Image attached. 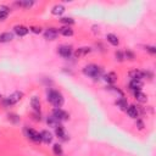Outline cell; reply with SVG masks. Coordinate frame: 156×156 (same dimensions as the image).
<instances>
[{
  "mask_svg": "<svg viewBox=\"0 0 156 156\" xmlns=\"http://www.w3.org/2000/svg\"><path fill=\"white\" fill-rule=\"evenodd\" d=\"M48 100H49V102H50L52 106H55L56 108H60V107L63 105V96H62V94H61L60 91H57V90H50V91L48 93Z\"/></svg>",
  "mask_w": 156,
  "mask_h": 156,
  "instance_id": "6da1fadb",
  "label": "cell"
},
{
  "mask_svg": "<svg viewBox=\"0 0 156 156\" xmlns=\"http://www.w3.org/2000/svg\"><path fill=\"white\" fill-rule=\"evenodd\" d=\"M83 72H84V74H87L88 77H91V78H99L101 74H102V68L101 67H99V66H96V65H88V66H85L84 68H83Z\"/></svg>",
  "mask_w": 156,
  "mask_h": 156,
  "instance_id": "7a4b0ae2",
  "label": "cell"
},
{
  "mask_svg": "<svg viewBox=\"0 0 156 156\" xmlns=\"http://www.w3.org/2000/svg\"><path fill=\"white\" fill-rule=\"evenodd\" d=\"M22 95H23L22 93H20V91H15L12 95H10L9 98H6V99L4 100V104H5V105H13V104H16L17 101L21 100Z\"/></svg>",
  "mask_w": 156,
  "mask_h": 156,
  "instance_id": "3957f363",
  "label": "cell"
},
{
  "mask_svg": "<svg viewBox=\"0 0 156 156\" xmlns=\"http://www.w3.org/2000/svg\"><path fill=\"white\" fill-rule=\"evenodd\" d=\"M26 134H27V136H28L30 140H33V141H35V143L41 141L40 133H38L37 130H34V129H32V128H27V129H26Z\"/></svg>",
  "mask_w": 156,
  "mask_h": 156,
  "instance_id": "277c9868",
  "label": "cell"
},
{
  "mask_svg": "<svg viewBox=\"0 0 156 156\" xmlns=\"http://www.w3.org/2000/svg\"><path fill=\"white\" fill-rule=\"evenodd\" d=\"M52 116H54L58 122L65 121V119H67V118H68V115H67L63 110H61V108H55V110L52 111Z\"/></svg>",
  "mask_w": 156,
  "mask_h": 156,
  "instance_id": "5b68a950",
  "label": "cell"
},
{
  "mask_svg": "<svg viewBox=\"0 0 156 156\" xmlns=\"http://www.w3.org/2000/svg\"><path fill=\"white\" fill-rule=\"evenodd\" d=\"M58 54L65 57V58H68L71 55H72V48L69 45H61L58 48Z\"/></svg>",
  "mask_w": 156,
  "mask_h": 156,
  "instance_id": "8992f818",
  "label": "cell"
},
{
  "mask_svg": "<svg viewBox=\"0 0 156 156\" xmlns=\"http://www.w3.org/2000/svg\"><path fill=\"white\" fill-rule=\"evenodd\" d=\"M57 34H58V30L56 28H48L44 33L45 39H48V40H54L57 37Z\"/></svg>",
  "mask_w": 156,
  "mask_h": 156,
  "instance_id": "52a82bcc",
  "label": "cell"
},
{
  "mask_svg": "<svg viewBox=\"0 0 156 156\" xmlns=\"http://www.w3.org/2000/svg\"><path fill=\"white\" fill-rule=\"evenodd\" d=\"M126 111H127L128 116H129V117H132V118H136V117L139 116V111H138V108H136L134 105L128 106V107L126 108Z\"/></svg>",
  "mask_w": 156,
  "mask_h": 156,
  "instance_id": "ba28073f",
  "label": "cell"
},
{
  "mask_svg": "<svg viewBox=\"0 0 156 156\" xmlns=\"http://www.w3.org/2000/svg\"><path fill=\"white\" fill-rule=\"evenodd\" d=\"M28 32H29V28H27V27H24V26H16V27H15V33H16L17 35H20V37L26 35Z\"/></svg>",
  "mask_w": 156,
  "mask_h": 156,
  "instance_id": "9c48e42d",
  "label": "cell"
},
{
  "mask_svg": "<svg viewBox=\"0 0 156 156\" xmlns=\"http://www.w3.org/2000/svg\"><path fill=\"white\" fill-rule=\"evenodd\" d=\"M13 39V34L10 32H4L0 34V43H7Z\"/></svg>",
  "mask_w": 156,
  "mask_h": 156,
  "instance_id": "30bf717a",
  "label": "cell"
},
{
  "mask_svg": "<svg viewBox=\"0 0 156 156\" xmlns=\"http://www.w3.org/2000/svg\"><path fill=\"white\" fill-rule=\"evenodd\" d=\"M141 85H143L141 80H138V79H132V80H130V83H129V87H130V89H132V90H134V91H138V90H140Z\"/></svg>",
  "mask_w": 156,
  "mask_h": 156,
  "instance_id": "8fae6325",
  "label": "cell"
},
{
  "mask_svg": "<svg viewBox=\"0 0 156 156\" xmlns=\"http://www.w3.org/2000/svg\"><path fill=\"white\" fill-rule=\"evenodd\" d=\"M58 32H60L62 35H65V37H71V35H73V29H72L69 26H65V27L60 28Z\"/></svg>",
  "mask_w": 156,
  "mask_h": 156,
  "instance_id": "7c38bea8",
  "label": "cell"
},
{
  "mask_svg": "<svg viewBox=\"0 0 156 156\" xmlns=\"http://www.w3.org/2000/svg\"><path fill=\"white\" fill-rule=\"evenodd\" d=\"M40 136H41V140L45 141V143H51V141H52V135H51V133L48 132V130H43V132L40 133Z\"/></svg>",
  "mask_w": 156,
  "mask_h": 156,
  "instance_id": "4fadbf2b",
  "label": "cell"
},
{
  "mask_svg": "<svg viewBox=\"0 0 156 156\" xmlns=\"http://www.w3.org/2000/svg\"><path fill=\"white\" fill-rule=\"evenodd\" d=\"M51 12H52V15H55V16L62 15V13L65 12V7H63V5H55V6L52 7Z\"/></svg>",
  "mask_w": 156,
  "mask_h": 156,
  "instance_id": "5bb4252c",
  "label": "cell"
},
{
  "mask_svg": "<svg viewBox=\"0 0 156 156\" xmlns=\"http://www.w3.org/2000/svg\"><path fill=\"white\" fill-rule=\"evenodd\" d=\"M106 39H107V41H108L110 44H112V45H115V46H117L118 43H119L117 35H115V34H107V35H106Z\"/></svg>",
  "mask_w": 156,
  "mask_h": 156,
  "instance_id": "9a60e30c",
  "label": "cell"
},
{
  "mask_svg": "<svg viewBox=\"0 0 156 156\" xmlns=\"http://www.w3.org/2000/svg\"><path fill=\"white\" fill-rule=\"evenodd\" d=\"M55 129H56V135H57V136H60V138H61V139H63V140H66V139H67V135H66L65 129H63V127H62V126H60V124H58Z\"/></svg>",
  "mask_w": 156,
  "mask_h": 156,
  "instance_id": "2e32d148",
  "label": "cell"
},
{
  "mask_svg": "<svg viewBox=\"0 0 156 156\" xmlns=\"http://www.w3.org/2000/svg\"><path fill=\"white\" fill-rule=\"evenodd\" d=\"M134 95H135L136 100H138V101H140V102H145V101L147 100L146 95H145L144 93H141L140 90H138V91H134Z\"/></svg>",
  "mask_w": 156,
  "mask_h": 156,
  "instance_id": "e0dca14e",
  "label": "cell"
},
{
  "mask_svg": "<svg viewBox=\"0 0 156 156\" xmlns=\"http://www.w3.org/2000/svg\"><path fill=\"white\" fill-rule=\"evenodd\" d=\"M30 104H32V107L35 110V111H39L40 110V101L37 96H33L32 100H30Z\"/></svg>",
  "mask_w": 156,
  "mask_h": 156,
  "instance_id": "ac0fdd59",
  "label": "cell"
},
{
  "mask_svg": "<svg viewBox=\"0 0 156 156\" xmlns=\"http://www.w3.org/2000/svg\"><path fill=\"white\" fill-rule=\"evenodd\" d=\"M130 77H132V79L141 80V78L144 77V72H141V71H133V72H130Z\"/></svg>",
  "mask_w": 156,
  "mask_h": 156,
  "instance_id": "d6986e66",
  "label": "cell"
},
{
  "mask_svg": "<svg viewBox=\"0 0 156 156\" xmlns=\"http://www.w3.org/2000/svg\"><path fill=\"white\" fill-rule=\"evenodd\" d=\"M116 78H117V77H116V74H115L113 72H110V73H107V74L105 76V80H106L107 83H111V84L116 82Z\"/></svg>",
  "mask_w": 156,
  "mask_h": 156,
  "instance_id": "ffe728a7",
  "label": "cell"
},
{
  "mask_svg": "<svg viewBox=\"0 0 156 156\" xmlns=\"http://www.w3.org/2000/svg\"><path fill=\"white\" fill-rule=\"evenodd\" d=\"M52 151H54V154L56 156H62V154H63V150H62L61 145H58V144H55L52 146Z\"/></svg>",
  "mask_w": 156,
  "mask_h": 156,
  "instance_id": "44dd1931",
  "label": "cell"
},
{
  "mask_svg": "<svg viewBox=\"0 0 156 156\" xmlns=\"http://www.w3.org/2000/svg\"><path fill=\"white\" fill-rule=\"evenodd\" d=\"M58 121L54 117V116H50V117H48V124L49 126H51V127H54V128H56L57 126H58Z\"/></svg>",
  "mask_w": 156,
  "mask_h": 156,
  "instance_id": "7402d4cb",
  "label": "cell"
},
{
  "mask_svg": "<svg viewBox=\"0 0 156 156\" xmlns=\"http://www.w3.org/2000/svg\"><path fill=\"white\" fill-rule=\"evenodd\" d=\"M116 104H117V106H118L121 110H126V108H127V101H126V99H123V98L118 99V100L116 101Z\"/></svg>",
  "mask_w": 156,
  "mask_h": 156,
  "instance_id": "603a6c76",
  "label": "cell"
},
{
  "mask_svg": "<svg viewBox=\"0 0 156 156\" xmlns=\"http://www.w3.org/2000/svg\"><path fill=\"white\" fill-rule=\"evenodd\" d=\"M89 51H90V48H80V49H78V50H77L76 55H77V56H82V55L88 54Z\"/></svg>",
  "mask_w": 156,
  "mask_h": 156,
  "instance_id": "cb8c5ba5",
  "label": "cell"
},
{
  "mask_svg": "<svg viewBox=\"0 0 156 156\" xmlns=\"http://www.w3.org/2000/svg\"><path fill=\"white\" fill-rule=\"evenodd\" d=\"M9 16V11L5 9H0V21H4Z\"/></svg>",
  "mask_w": 156,
  "mask_h": 156,
  "instance_id": "d4e9b609",
  "label": "cell"
},
{
  "mask_svg": "<svg viewBox=\"0 0 156 156\" xmlns=\"http://www.w3.org/2000/svg\"><path fill=\"white\" fill-rule=\"evenodd\" d=\"M61 22L62 23H65V24H73L74 23V21L71 18V17H63V18H61Z\"/></svg>",
  "mask_w": 156,
  "mask_h": 156,
  "instance_id": "484cf974",
  "label": "cell"
},
{
  "mask_svg": "<svg viewBox=\"0 0 156 156\" xmlns=\"http://www.w3.org/2000/svg\"><path fill=\"white\" fill-rule=\"evenodd\" d=\"M34 2L33 1H22V2H18V5H21V6H26V7H29V6H32Z\"/></svg>",
  "mask_w": 156,
  "mask_h": 156,
  "instance_id": "4316f807",
  "label": "cell"
},
{
  "mask_svg": "<svg viewBox=\"0 0 156 156\" xmlns=\"http://www.w3.org/2000/svg\"><path fill=\"white\" fill-rule=\"evenodd\" d=\"M30 30L34 32V33H40V32H41V28H40V27H32Z\"/></svg>",
  "mask_w": 156,
  "mask_h": 156,
  "instance_id": "83f0119b",
  "label": "cell"
},
{
  "mask_svg": "<svg viewBox=\"0 0 156 156\" xmlns=\"http://www.w3.org/2000/svg\"><path fill=\"white\" fill-rule=\"evenodd\" d=\"M146 50H149L151 54H155V52H156V50H155L154 46H146Z\"/></svg>",
  "mask_w": 156,
  "mask_h": 156,
  "instance_id": "f1b7e54d",
  "label": "cell"
}]
</instances>
